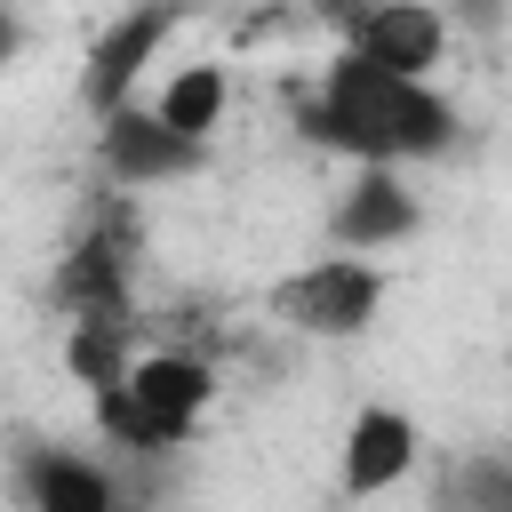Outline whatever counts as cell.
I'll return each mask as SVG.
<instances>
[{"instance_id":"8fae6325","label":"cell","mask_w":512,"mask_h":512,"mask_svg":"<svg viewBox=\"0 0 512 512\" xmlns=\"http://www.w3.org/2000/svg\"><path fill=\"white\" fill-rule=\"evenodd\" d=\"M224 104H232L224 64H184V72H168V88L152 96V120L176 128L184 144H208V136L224 128Z\"/></svg>"},{"instance_id":"8992f818","label":"cell","mask_w":512,"mask_h":512,"mask_svg":"<svg viewBox=\"0 0 512 512\" xmlns=\"http://www.w3.org/2000/svg\"><path fill=\"white\" fill-rule=\"evenodd\" d=\"M168 32H176V8L168 0H136L128 16H112V32L88 48V72H80V96H88L96 120L120 112V104H136V80H144V64L160 56Z\"/></svg>"},{"instance_id":"ba28073f","label":"cell","mask_w":512,"mask_h":512,"mask_svg":"<svg viewBox=\"0 0 512 512\" xmlns=\"http://www.w3.org/2000/svg\"><path fill=\"white\" fill-rule=\"evenodd\" d=\"M120 392H128V400H136L152 424H168L176 440H192L200 408L216 400V368H208L200 352H144V360H128Z\"/></svg>"},{"instance_id":"2e32d148","label":"cell","mask_w":512,"mask_h":512,"mask_svg":"<svg viewBox=\"0 0 512 512\" xmlns=\"http://www.w3.org/2000/svg\"><path fill=\"white\" fill-rule=\"evenodd\" d=\"M320 8H328V16H336V24H344V16H352V8H360V0H320Z\"/></svg>"},{"instance_id":"6da1fadb","label":"cell","mask_w":512,"mask_h":512,"mask_svg":"<svg viewBox=\"0 0 512 512\" xmlns=\"http://www.w3.org/2000/svg\"><path fill=\"white\" fill-rule=\"evenodd\" d=\"M304 136L328 152H352L360 168H400V160H432L456 136V112L432 80H392L360 56H336L304 104Z\"/></svg>"},{"instance_id":"30bf717a","label":"cell","mask_w":512,"mask_h":512,"mask_svg":"<svg viewBox=\"0 0 512 512\" xmlns=\"http://www.w3.org/2000/svg\"><path fill=\"white\" fill-rule=\"evenodd\" d=\"M24 504L32 512H120L112 472L72 456V448H32L24 456Z\"/></svg>"},{"instance_id":"5bb4252c","label":"cell","mask_w":512,"mask_h":512,"mask_svg":"<svg viewBox=\"0 0 512 512\" xmlns=\"http://www.w3.org/2000/svg\"><path fill=\"white\" fill-rule=\"evenodd\" d=\"M456 496L472 504V512H512V464L488 448V456H472L464 464V480H456Z\"/></svg>"},{"instance_id":"9c48e42d","label":"cell","mask_w":512,"mask_h":512,"mask_svg":"<svg viewBox=\"0 0 512 512\" xmlns=\"http://www.w3.org/2000/svg\"><path fill=\"white\" fill-rule=\"evenodd\" d=\"M424 456V432L408 408H360L352 432H344V496H384L392 480H408Z\"/></svg>"},{"instance_id":"4fadbf2b","label":"cell","mask_w":512,"mask_h":512,"mask_svg":"<svg viewBox=\"0 0 512 512\" xmlns=\"http://www.w3.org/2000/svg\"><path fill=\"white\" fill-rule=\"evenodd\" d=\"M88 400H96V432H104L112 448H136V456H168V448H184V440H176L168 424H152L120 384H112V392H88Z\"/></svg>"},{"instance_id":"277c9868","label":"cell","mask_w":512,"mask_h":512,"mask_svg":"<svg viewBox=\"0 0 512 512\" xmlns=\"http://www.w3.org/2000/svg\"><path fill=\"white\" fill-rule=\"evenodd\" d=\"M440 48H448V16L432 0H360L344 16V56L376 64L392 80H432Z\"/></svg>"},{"instance_id":"52a82bcc","label":"cell","mask_w":512,"mask_h":512,"mask_svg":"<svg viewBox=\"0 0 512 512\" xmlns=\"http://www.w3.org/2000/svg\"><path fill=\"white\" fill-rule=\"evenodd\" d=\"M416 224H424V208H416V192L400 184V168H360V176L344 184V200L328 208L336 256H384V248H400Z\"/></svg>"},{"instance_id":"7a4b0ae2","label":"cell","mask_w":512,"mask_h":512,"mask_svg":"<svg viewBox=\"0 0 512 512\" xmlns=\"http://www.w3.org/2000/svg\"><path fill=\"white\" fill-rule=\"evenodd\" d=\"M56 304L72 320H136V216H128V192H112L88 216V232L64 248Z\"/></svg>"},{"instance_id":"7c38bea8","label":"cell","mask_w":512,"mask_h":512,"mask_svg":"<svg viewBox=\"0 0 512 512\" xmlns=\"http://www.w3.org/2000/svg\"><path fill=\"white\" fill-rule=\"evenodd\" d=\"M128 328L136 320H72L64 328V368L88 384V392H112L128 376Z\"/></svg>"},{"instance_id":"5b68a950","label":"cell","mask_w":512,"mask_h":512,"mask_svg":"<svg viewBox=\"0 0 512 512\" xmlns=\"http://www.w3.org/2000/svg\"><path fill=\"white\" fill-rule=\"evenodd\" d=\"M96 168L112 176V192H144V184H176L200 168V144H184L176 128L152 120V104H120L96 120Z\"/></svg>"},{"instance_id":"3957f363","label":"cell","mask_w":512,"mask_h":512,"mask_svg":"<svg viewBox=\"0 0 512 512\" xmlns=\"http://www.w3.org/2000/svg\"><path fill=\"white\" fill-rule=\"evenodd\" d=\"M280 320L304 328V336H360L384 304V272L368 256H312L304 272L280 280Z\"/></svg>"},{"instance_id":"9a60e30c","label":"cell","mask_w":512,"mask_h":512,"mask_svg":"<svg viewBox=\"0 0 512 512\" xmlns=\"http://www.w3.org/2000/svg\"><path fill=\"white\" fill-rule=\"evenodd\" d=\"M16 48H24V24H16V8L0 0V64H16Z\"/></svg>"}]
</instances>
